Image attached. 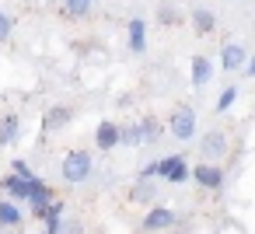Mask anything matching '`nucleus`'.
Returning a JSON list of instances; mask_svg holds the SVG:
<instances>
[{
	"label": "nucleus",
	"mask_w": 255,
	"mask_h": 234,
	"mask_svg": "<svg viewBox=\"0 0 255 234\" xmlns=\"http://www.w3.org/2000/svg\"><path fill=\"white\" fill-rule=\"evenodd\" d=\"M91 175H95V157H91V150L74 147V150H67V154L60 157V178H63L67 185H81V182H88Z\"/></svg>",
	"instance_id": "f257e3e1"
},
{
	"label": "nucleus",
	"mask_w": 255,
	"mask_h": 234,
	"mask_svg": "<svg viewBox=\"0 0 255 234\" xmlns=\"http://www.w3.org/2000/svg\"><path fill=\"white\" fill-rule=\"evenodd\" d=\"M168 133L175 136V140H182V143H189V140H196V109H189V105H178L171 116H168Z\"/></svg>",
	"instance_id": "f03ea898"
},
{
	"label": "nucleus",
	"mask_w": 255,
	"mask_h": 234,
	"mask_svg": "<svg viewBox=\"0 0 255 234\" xmlns=\"http://www.w3.org/2000/svg\"><path fill=\"white\" fill-rule=\"evenodd\" d=\"M150 168H154V178H164L171 185H182L189 178V161L182 154H168L161 161H150Z\"/></svg>",
	"instance_id": "7ed1b4c3"
},
{
	"label": "nucleus",
	"mask_w": 255,
	"mask_h": 234,
	"mask_svg": "<svg viewBox=\"0 0 255 234\" xmlns=\"http://www.w3.org/2000/svg\"><path fill=\"white\" fill-rule=\"evenodd\" d=\"M227 150H231V140H227V133L224 129H210V133H203L199 136V154L206 157V161H220V157H227Z\"/></svg>",
	"instance_id": "20e7f679"
},
{
	"label": "nucleus",
	"mask_w": 255,
	"mask_h": 234,
	"mask_svg": "<svg viewBox=\"0 0 255 234\" xmlns=\"http://www.w3.org/2000/svg\"><path fill=\"white\" fill-rule=\"evenodd\" d=\"M189 178H192L199 189H210V192H220V189H224V168H217L213 161H203V164L189 168Z\"/></svg>",
	"instance_id": "39448f33"
},
{
	"label": "nucleus",
	"mask_w": 255,
	"mask_h": 234,
	"mask_svg": "<svg viewBox=\"0 0 255 234\" xmlns=\"http://www.w3.org/2000/svg\"><path fill=\"white\" fill-rule=\"evenodd\" d=\"M70 122H74V109L70 105H49L42 112V136H53V133L67 129Z\"/></svg>",
	"instance_id": "423d86ee"
},
{
	"label": "nucleus",
	"mask_w": 255,
	"mask_h": 234,
	"mask_svg": "<svg viewBox=\"0 0 255 234\" xmlns=\"http://www.w3.org/2000/svg\"><path fill=\"white\" fill-rule=\"evenodd\" d=\"M175 220H178V213H175L171 206H150V210L143 213L140 227H143L147 234H157V231H168V227H171Z\"/></svg>",
	"instance_id": "0eeeda50"
},
{
	"label": "nucleus",
	"mask_w": 255,
	"mask_h": 234,
	"mask_svg": "<svg viewBox=\"0 0 255 234\" xmlns=\"http://www.w3.org/2000/svg\"><path fill=\"white\" fill-rule=\"evenodd\" d=\"M126 42H129V53H133V56H143V53H147V21H143V18H129V25H126Z\"/></svg>",
	"instance_id": "6e6552de"
},
{
	"label": "nucleus",
	"mask_w": 255,
	"mask_h": 234,
	"mask_svg": "<svg viewBox=\"0 0 255 234\" xmlns=\"http://www.w3.org/2000/svg\"><path fill=\"white\" fill-rule=\"evenodd\" d=\"M245 56H248V49L241 42H224L220 46V67H224V74H238L241 63H245Z\"/></svg>",
	"instance_id": "1a4fd4ad"
},
{
	"label": "nucleus",
	"mask_w": 255,
	"mask_h": 234,
	"mask_svg": "<svg viewBox=\"0 0 255 234\" xmlns=\"http://www.w3.org/2000/svg\"><path fill=\"white\" fill-rule=\"evenodd\" d=\"M210 77H213V63H210V56L196 53V56H192V63H189V81H192V88H196V91H203V88L210 84Z\"/></svg>",
	"instance_id": "9d476101"
},
{
	"label": "nucleus",
	"mask_w": 255,
	"mask_h": 234,
	"mask_svg": "<svg viewBox=\"0 0 255 234\" xmlns=\"http://www.w3.org/2000/svg\"><path fill=\"white\" fill-rule=\"evenodd\" d=\"M95 147L98 150H116L119 147V122L116 119H102L95 129Z\"/></svg>",
	"instance_id": "9b49d317"
},
{
	"label": "nucleus",
	"mask_w": 255,
	"mask_h": 234,
	"mask_svg": "<svg viewBox=\"0 0 255 234\" xmlns=\"http://www.w3.org/2000/svg\"><path fill=\"white\" fill-rule=\"evenodd\" d=\"M18 136H21V116L18 112H4V119H0V147L18 143Z\"/></svg>",
	"instance_id": "f8f14e48"
},
{
	"label": "nucleus",
	"mask_w": 255,
	"mask_h": 234,
	"mask_svg": "<svg viewBox=\"0 0 255 234\" xmlns=\"http://www.w3.org/2000/svg\"><path fill=\"white\" fill-rule=\"evenodd\" d=\"M136 126H140V140H143V143H161L164 122H161L157 116H143V119H136Z\"/></svg>",
	"instance_id": "ddd939ff"
},
{
	"label": "nucleus",
	"mask_w": 255,
	"mask_h": 234,
	"mask_svg": "<svg viewBox=\"0 0 255 234\" xmlns=\"http://www.w3.org/2000/svg\"><path fill=\"white\" fill-rule=\"evenodd\" d=\"M60 11H63L67 18H74V21H84V18L95 14V0H63Z\"/></svg>",
	"instance_id": "4468645a"
},
{
	"label": "nucleus",
	"mask_w": 255,
	"mask_h": 234,
	"mask_svg": "<svg viewBox=\"0 0 255 234\" xmlns=\"http://www.w3.org/2000/svg\"><path fill=\"white\" fill-rule=\"evenodd\" d=\"M192 28H196V35H210L217 28V14L210 7H196L192 11Z\"/></svg>",
	"instance_id": "2eb2a0df"
},
{
	"label": "nucleus",
	"mask_w": 255,
	"mask_h": 234,
	"mask_svg": "<svg viewBox=\"0 0 255 234\" xmlns=\"http://www.w3.org/2000/svg\"><path fill=\"white\" fill-rule=\"evenodd\" d=\"M18 224H21V210H18V203L0 199V227H4V231H14Z\"/></svg>",
	"instance_id": "dca6fc26"
},
{
	"label": "nucleus",
	"mask_w": 255,
	"mask_h": 234,
	"mask_svg": "<svg viewBox=\"0 0 255 234\" xmlns=\"http://www.w3.org/2000/svg\"><path fill=\"white\" fill-rule=\"evenodd\" d=\"M157 199V189L150 178H136V185L129 189V203H154Z\"/></svg>",
	"instance_id": "f3484780"
},
{
	"label": "nucleus",
	"mask_w": 255,
	"mask_h": 234,
	"mask_svg": "<svg viewBox=\"0 0 255 234\" xmlns=\"http://www.w3.org/2000/svg\"><path fill=\"white\" fill-rule=\"evenodd\" d=\"M119 147H143L136 122H123V126H119Z\"/></svg>",
	"instance_id": "a211bd4d"
},
{
	"label": "nucleus",
	"mask_w": 255,
	"mask_h": 234,
	"mask_svg": "<svg viewBox=\"0 0 255 234\" xmlns=\"http://www.w3.org/2000/svg\"><path fill=\"white\" fill-rule=\"evenodd\" d=\"M234 102H238V84H227V88L220 91V98H217V112L227 116V112L234 109Z\"/></svg>",
	"instance_id": "6ab92c4d"
},
{
	"label": "nucleus",
	"mask_w": 255,
	"mask_h": 234,
	"mask_svg": "<svg viewBox=\"0 0 255 234\" xmlns=\"http://www.w3.org/2000/svg\"><path fill=\"white\" fill-rule=\"evenodd\" d=\"M11 35H14V18L7 11H0V46H4Z\"/></svg>",
	"instance_id": "aec40b11"
},
{
	"label": "nucleus",
	"mask_w": 255,
	"mask_h": 234,
	"mask_svg": "<svg viewBox=\"0 0 255 234\" xmlns=\"http://www.w3.org/2000/svg\"><path fill=\"white\" fill-rule=\"evenodd\" d=\"M178 18H182V14H178L175 7H168V4L157 11V21H161V28H171V25H178Z\"/></svg>",
	"instance_id": "412c9836"
},
{
	"label": "nucleus",
	"mask_w": 255,
	"mask_h": 234,
	"mask_svg": "<svg viewBox=\"0 0 255 234\" xmlns=\"http://www.w3.org/2000/svg\"><path fill=\"white\" fill-rule=\"evenodd\" d=\"M56 234H84V224H81V220H63V217H60Z\"/></svg>",
	"instance_id": "4be33fe9"
},
{
	"label": "nucleus",
	"mask_w": 255,
	"mask_h": 234,
	"mask_svg": "<svg viewBox=\"0 0 255 234\" xmlns=\"http://www.w3.org/2000/svg\"><path fill=\"white\" fill-rule=\"evenodd\" d=\"M11 168H14V171H11L14 178H35V171H32V168H28V161H21V157H18V161H11Z\"/></svg>",
	"instance_id": "5701e85b"
},
{
	"label": "nucleus",
	"mask_w": 255,
	"mask_h": 234,
	"mask_svg": "<svg viewBox=\"0 0 255 234\" xmlns=\"http://www.w3.org/2000/svg\"><path fill=\"white\" fill-rule=\"evenodd\" d=\"M241 77H255V60L252 56H245V63H241V70H238Z\"/></svg>",
	"instance_id": "b1692460"
},
{
	"label": "nucleus",
	"mask_w": 255,
	"mask_h": 234,
	"mask_svg": "<svg viewBox=\"0 0 255 234\" xmlns=\"http://www.w3.org/2000/svg\"><path fill=\"white\" fill-rule=\"evenodd\" d=\"M42 234H49V231H42Z\"/></svg>",
	"instance_id": "393cba45"
},
{
	"label": "nucleus",
	"mask_w": 255,
	"mask_h": 234,
	"mask_svg": "<svg viewBox=\"0 0 255 234\" xmlns=\"http://www.w3.org/2000/svg\"><path fill=\"white\" fill-rule=\"evenodd\" d=\"M0 199H4V196H0Z\"/></svg>",
	"instance_id": "a878e982"
}]
</instances>
